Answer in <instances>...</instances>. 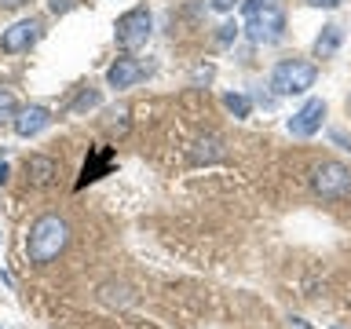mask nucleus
I'll use <instances>...</instances> for the list:
<instances>
[{
  "label": "nucleus",
  "mask_w": 351,
  "mask_h": 329,
  "mask_svg": "<svg viewBox=\"0 0 351 329\" xmlns=\"http://www.w3.org/2000/svg\"><path fill=\"white\" fill-rule=\"evenodd\" d=\"M219 158H223V147H219V139H216V136L202 139V143H197V150L191 154V161H194V164H213V161H219Z\"/></svg>",
  "instance_id": "obj_13"
},
{
  "label": "nucleus",
  "mask_w": 351,
  "mask_h": 329,
  "mask_svg": "<svg viewBox=\"0 0 351 329\" xmlns=\"http://www.w3.org/2000/svg\"><path fill=\"white\" fill-rule=\"evenodd\" d=\"M110 169H114V150H110V147H95V150H92V158H88V161H84V169H81L77 191H84L88 183H95L99 175H106Z\"/></svg>",
  "instance_id": "obj_10"
},
{
  "label": "nucleus",
  "mask_w": 351,
  "mask_h": 329,
  "mask_svg": "<svg viewBox=\"0 0 351 329\" xmlns=\"http://www.w3.org/2000/svg\"><path fill=\"white\" fill-rule=\"evenodd\" d=\"M99 99H103V95H99V88H84V92L70 103V114H84V110H95V106H99Z\"/></svg>",
  "instance_id": "obj_14"
},
{
  "label": "nucleus",
  "mask_w": 351,
  "mask_h": 329,
  "mask_svg": "<svg viewBox=\"0 0 351 329\" xmlns=\"http://www.w3.org/2000/svg\"><path fill=\"white\" fill-rule=\"evenodd\" d=\"M304 4H311V8H340L344 0H304Z\"/></svg>",
  "instance_id": "obj_20"
},
{
  "label": "nucleus",
  "mask_w": 351,
  "mask_h": 329,
  "mask_svg": "<svg viewBox=\"0 0 351 329\" xmlns=\"http://www.w3.org/2000/svg\"><path fill=\"white\" fill-rule=\"evenodd\" d=\"M245 33H249L252 44H278L285 37V15H282V8L271 0V4H263L260 11H252V15L245 19Z\"/></svg>",
  "instance_id": "obj_4"
},
{
  "label": "nucleus",
  "mask_w": 351,
  "mask_h": 329,
  "mask_svg": "<svg viewBox=\"0 0 351 329\" xmlns=\"http://www.w3.org/2000/svg\"><path fill=\"white\" fill-rule=\"evenodd\" d=\"M234 4H238V0H213L216 11H234Z\"/></svg>",
  "instance_id": "obj_21"
},
{
  "label": "nucleus",
  "mask_w": 351,
  "mask_h": 329,
  "mask_svg": "<svg viewBox=\"0 0 351 329\" xmlns=\"http://www.w3.org/2000/svg\"><path fill=\"white\" fill-rule=\"evenodd\" d=\"M26 175L33 186H51L59 180V161L48 154H33V158H26Z\"/></svg>",
  "instance_id": "obj_11"
},
{
  "label": "nucleus",
  "mask_w": 351,
  "mask_h": 329,
  "mask_svg": "<svg viewBox=\"0 0 351 329\" xmlns=\"http://www.w3.org/2000/svg\"><path fill=\"white\" fill-rule=\"evenodd\" d=\"M48 125H51V114L44 106H22L15 114V136H22V139H33Z\"/></svg>",
  "instance_id": "obj_9"
},
{
  "label": "nucleus",
  "mask_w": 351,
  "mask_h": 329,
  "mask_svg": "<svg viewBox=\"0 0 351 329\" xmlns=\"http://www.w3.org/2000/svg\"><path fill=\"white\" fill-rule=\"evenodd\" d=\"M15 114H19V106H15V95L11 92H0V121H15Z\"/></svg>",
  "instance_id": "obj_16"
},
{
  "label": "nucleus",
  "mask_w": 351,
  "mask_h": 329,
  "mask_svg": "<svg viewBox=\"0 0 351 329\" xmlns=\"http://www.w3.org/2000/svg\"><path fill=\"white\" fill-rule=\"evenodd\" d=\"M114 33H117V44H121V48L136 51V48H143V44L150 40V33H154V15H150L147 8H132V11H125V15L117 19Z\"/></svg>",
  "instance_id": "obj_5"
},
{
  "label": "nucleus",
  "mask_w": 351,
  "mask_h": 329,
  "mask_svg": "<svg viewBox=\"0 0 351 329\" xmlns=\"http://www.w3.org/2000/svg\"><path fill=\"white\" fill-rule=\"evenodd\" d=\"M315 62L307 59H282L278 66L271 70V88L278 95H304L307 88H315Z\"/></svg>",
  "instance_id": "obj_2"
},
{
  "label": "nucleus",
  "mask_w": 351,
  "mask_h": 329,
  "mask_svg": "<svg viewBox=\"0 0 351 329\" xmlns=\"http://www.w3.org/2000/svg\"><path fill=\"white\" fill-rule=\"evenodd\" d=\"M340 40H344V29L340 26H322V33L315 37V59H333L337 55V48H340Z\"/></svg>",
  "instance_id": "obj_12"
},
{
  "label": "nucleus",
  "mask_w": 351,
  "mask_h": 329,
  "mask_svg": "<svg viewBox=\"0 0 351 329\" xmlns=\"http://www.w3.org/2000/svg\"><path fill=\"white\" fill-rule=\"evenodd\" d=\"M48 8H51V15H66V11L77 8V0H48Z\"/></svg>",
  "instance_id": "obj_17"
},
{
  "label": "nucleus",
  "mask_w": 351,
  "mask_h": 329,
  "mask_svg": "<svg viewBox=\"0 0 351 329\" xmlns=\"http://www.w3.org/2000/svg\"><path fill=\"white\" fill-rule=\"evenodd\" d=\"M70 245V227L62 216H40L26 234V256L29 263H51L59 252Z\"/></svg>",
  "instance_id": "obj_1"
},
{
  "label": "nucleus",
  "mask_w": 351,
  "mask_h": 329,
  "mask_svg": "<svg viewBox=\"0 0 351 329\" xmlns=\"http://www.w3.org/2000/svg\"><path fill=\"white\" fill-rule=\"evenodd\" d=\"M143 77H147V66H143L139 59H117L114 66L106 70V84L110 88H132V84H139Z\"/></svg>",
  "instance_id": "obj_8"
},
{
  "label": "nucleus",
  "mask_w": 351,
  "mask_h": 329,
  "mask_svg": "<svg viewBox=\"0 0 351 329\" xmlns=\"http://www.w3.org/2000/svg\"><path fill=\"white\" fill-rule=\"evenodd\" d=\"M223 106L230 110L234 117H249V110H252V103L245 95H238V92H230V95H223Z\"/></svg>",
  "instance_id": "obj_15"
},
{
  "label": "nucleus",
  "mask_w": 351,
  "mask_h": 329,
  "mask_svg": "<svg viewBox=\"0 0 351 329\" xmlns=\"http://www.w3.org/2000/svg\"><path fill=\"white\" fill-rule=\"evenodd\" d=\"M322 117H326V103H322V99H307V103L289 117V125H285V128H289V136L307 139V136H315V132L322 128Z\"/></svg>",
  "instance_id": "obj_7"
},
{
  "label": "nucleus",
  "mask_w": 351,
  "mask_h": 329,
  "mask_svg": "<svg viewBox=\"0 0 351 329\" xmlns=\"http://www.w3.org/2000/svg\"><path fill=\"white\" fill-rule=\"evenodd\" d=\"M311 186H315L318 197H326V202L351 197V169H344L340 161H322V164H315V172H311Z\"/></svg>",
  "instance_id": "obj_3"
},
{
  "label": "nucleus",
  "mask_w": 351,
  "mask_h": 329,
  "mask_svg": "<svg viewBox=\"0 0 351 329\" xmlns=\"http://www.w3.org/2000/svg\"><path fill=\"white\" fill-rule=\"evenodd\" d=\"M263 4H271V0H245V4H241V15H245V19H249V15H252V11H260Z\"/></svg>",
  "instance_id": "obj_19"
},
{
  "label": "nucleus",
  "mask_w": 351,
  "mask_h": 329,
  "mask_svg": "<svg viewBox=\"0 0 351 329\" xmlns=\"http://www.w3.org/2000/svg\"><path fill=\"white\" fill-rule=\"evenodd\" d=\"M22 4H29V0H0V8H22Z\"/></svg>",
  "instance_id": "obj_22"
},
{
  "label": "nucleus",
  "mask_w": 351,
  "mask_h": 329,
  "mask_svg": "<svg viewBox=\"0 0 351 329\" xmlns=\"http://www.w3.org/2000/svg\"><path fill=\"white\" fill-rule=\"evenodd\" d=\"M40 33H44L40 19H22V22H15V26H8L4 33H0V48H4L8 55L29 51L33 44L40 40Z\"/></svg>",
  "instance_id": "obj_6"
},
{
  "label": "nucleus",
  "mask_w": 351,
  "mask_h": 329,
  "mask_svg": "<svg viewBox=\"0 0 351 329\" xmlns=\"http://www.w3.org/2000/svg\"><path fill=\"white\" fill-rule=\"evenodd\" d=\"M234 37H238V26L234 22H223V26H219V44H230Z\"/></svg>",
  "instance_id": "obj_18"
}]
</instances>
